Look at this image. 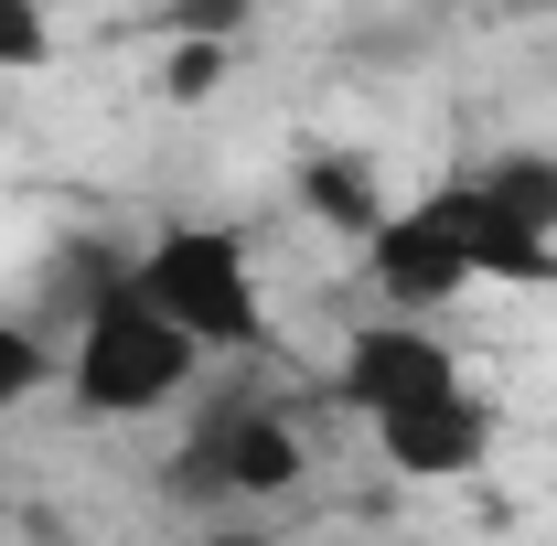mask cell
<instances>
[{"instance_id":"6da1fadb","label":"cell","mask_w":557,"mask_h":546,"mask_svg":"<svg viewBox=\"0 0 557 546\" xmlns=\"http://www.w3.org/2000/svg\"><path fill=\"white\" fill-rule=\"evenodd\" d=\"M300 472H311V439H300L289 397L258 375H225V386H194V418L161 461V493L183 514H247V504H278Z\"/></svg>"},{"instance_id":"7a4b0ae2","label":"cell","mask_w":557,"mask_h":546,"mask_svg":"<svg viewBox=\"0 0 557 546\" xmlns=\"http://www.w3.org/2000/svg\"><path fill=\"white\" fill-rule=\"evenodd\" d=\"M205 343L183 333L161 300H139V278H119L86 322L65 333V397L75 418H161V408H183L194 386H205Z\"/></svg>"},{"instance_id":"3957f363","label":"cell","mask_w":557,"mask_h":546,"mask_svg":"<svg viewBox=\"0 0 557 546\" xmlns=\"http://www.w3.org/2000/svg\"><path fill=\"white\" fill-rule=\"evenodd\" d=\"M129 278H139V300H161L205 353H225V364H258V353H269V300H258V258H247L236 225L172 214V225L139 236Z\"/></svg>"},{"instance_id":"277c9868","label":"cell","mask_w":557,"mask_h":546,"mask_svg":"<svg viewBox=\"0 0 557 546\" xmlns=\"http://www.w3.org/2000/svg\"><path fill=\"white\" fill-rule=\"evenodd\" d=\"M354 269H364V289H375V311H418V322H440L461 289H483L461 225H450V204H440V183L408 194V204H386V225L354 247Z\"/></svg>"},{"instance_id":"5b68a950","label":"cell","mask_w":557,"mask_h":546,"mask_svg":"<svg viewBox=\"0 0 557 546\" xmlns=\"http://www.w3.org/2000/svg\"><path fill=\"white\" fill-rule=\"evenodd\" d=\"M375 429V461L397 482H472L493 461V439H504V418H493V397L461 375V386H440V397H408V408L364 418Z\"/></svg>"},{"instance_id":"8992f818","label":"cell","mask_w":557,"mask_h":546,"mask_svg":"<svg viewBox=\"0 0 557 546\" xmlns=\"http://www.w3.org/2000/svg\"><path fill=\"white\" fill-rule=\"evenodd\" d=\"M440 386H461V353L429 333L418 311H375L333 353V397L354 418H386V408H408V397H440Z\"/></svg>"},{"instance_id":"52a82bcc","label":"cell","mask_w":557,"mask_h":546,"mask_svg":"<svg viewBox=\"0 0 557 546\" xmlns=\"http://www.w3.org/2000/svg\"><path fill=\"white\" fill-rule=\"evenodd\" d=\"M440 204H450L461 247H472V278H493V289H557V236H547V225L504 214L472 172H450V183H440Z\"/></svg>"},{"instance_id":"ba28073f","label":"cell","mask_w":557,"mask_h":546,"mask_svg":"<svg viewBox=\"0 0 557 546\" xmlns=\"http://www.w3.org/2000/svg\"><path fill=\"white\" fill-rule=\"evenodd\" d=\"M139 236H119V225H75V236H54L44 247V269H33V322H54V333H75L119 278H129Z\"/></svg>"},{"instance_id":"9c48e42d","label":"cell","mask_w":557,"mask_h":546,"mask_svg":"<svg viewBox=\"0 0 557 546\" xmlns=\"http://www.w3.org/2000/svg\"><path fill=\"white\" fill-rule=\"evenodd\" d=\"M289 204L311 214L322 236H344V247H364L375 225H386V172L364 161V150H300V172H289Z\"/></svg>"},{"instance_id":"30bf717a","label":"cell","mask_w":557,"mask_h":546,"mask_svg":"<svg viewBox=\"0 0 557 546\" xmlns=\"http://www.w3.org/2000/svg\"><path fill=\"white\" fill-rule=\"evenodd\" d=\"M44 386H65V333L33 311H0V408H33Z\"/></svg>"},{"instance_id":"8fae6325","label":"cell","mask_w":557,"mask_h":546,"mask_svg":"<svg viewBox=\"0 0 557 546\" xmlns=\"http://www.w3.org/2000/svg\"><path fill=\"white\" fill-rule=\"evenodd\" d=\"M472 183H483L504 214H525V225H547V236H557V150H493Z\"/></svg>"},{"instance_id":"7c38bea8","label":"cell","mask_w":557,"mask_h":546,"mask_svg":"<svg viewBox=\"0 0 557 546\" xmlns=\"http://www.w3.org/2000/svg\"><path fill=\"white\" fill-rule=\"evenodd\" d=\"M225 75H236V33H172V54H161V97L172 108H205Z\"/></svg>"},{"instance_id":"4fadbf2b","label":"cell","mask_w":557,"mask_h":546,"mask_svg":"<svg viewBox=\"0 0 557 546\" xmlns=\"http://www.w3.org/2000/svg\"><path fill=\"white\" fill-rule=\"evenodd\" d=\"M54 65V0H0V75Z\"/></svg>"},{"instance_id":"5bb4252c","label":"cell","mask_w":557,"mask_h":546,"mask_svg":"<svg viewBox=\"0 0 557 546\" xmlns=\"http://www.w3.org/2000/svg\"><path fill=\"white\" fill-rule=\"evenodd\" d=\"M247 22H258V0H172L161 33H247Z\"/></svg>"},{"instance_id":"9a60e30c","label":"cell","mask_w":557,"mask_h":546,"mask_svg":"<svg viewBox=\"0 0 557 546\" xmlns=\"http://www.w3.org/2000/svg\"><path fill=\"white\" fill-rule=\"evenodd\" d=\"M515 11H557V0H515Z\"/></svg>"}]
</instances>
